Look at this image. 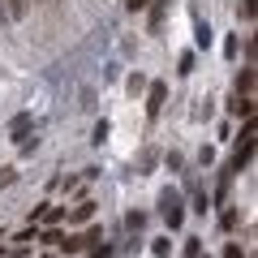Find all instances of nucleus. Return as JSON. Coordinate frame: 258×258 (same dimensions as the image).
Returning <instances> with one entry per match:
<instances>
[{
    "instance_id": "f257e3e1",
    "label": "nucleus",
    "mask_w": 258,
    "mask_h": 258,
    "mask_svg": "<svg viewBox=\"0 0 258 258\" xmlns=\"http://www.w3.org/2000/svg\"><path fill=\"white\" fill-rule=\"evenodd\" d=\"M249 155H254V125L241 129V147H237V155H232V172H241V168L249 164Z\"/></svg>"
},
{
    "instance_id": "f03ea898",
    "label": "nucleus",
    "mask_w": 258,
    "mask_h": 258,
    "mask_svg": "<svg viewBox=\"0 0 258 258\" xmlns=\"http://www.w3.org/2000/svg\"><path fill=\"white\" fill-rule=\"evenodd\" d=\"M164 215H168V224H172V228H181V198H176V194H164Z\"/></svg>"
},
{
    "instance_id": "7ed1b4c3",
    "label": "nucleus",
    "mask_w": 258,
    "mask_h": 258,
    "mask_svg": "<svg viewBox=\"0 0 258 258\" xmlns=\"http://www.w3.org/2000/svg\"><path fill=\"white\" fill-rule=\"evenodd\" d=\"M5 13H9V22H22L30 13V0H5Z\"/></svg>"
},
{
    "instance_id": "20e7f679",
    "label": "nucleus",
    "mask_w": 258,
    "mask_h": 258,
    "mask_svg": "<svg viewBox=\"0 0 258 258\" xmlns=\"http://www.w3.org/2000/svg\"><path fill=\"white\" fill-rule=\"evenodd\" d=\"M91 215H95V203L86 198V203H78V207H74V215H69V224H86Z\"/></svg>"
},
{
    "instance_id": "39448f33",
    "label": "nucleus",
    "mask_w": 258,
    "mask_h": 258,
    "mask_svg": "<svg viewBox=\"0 0 258 258\" xmlns=\"http://www.w3.org/2000/svg\"><path fill=\"white\" fill-rule=\"evenodd\" d=\"M64 249H69V254H82L86 245H91V232H78V237H69V241H60Z\"/></svg>"
},
{
    "instance_id": "423d86ee",
    "label": "nucleus",
    "mask_w": 258,
    "mask_h": 258,
    "mask_svg": "<svg viewBox=\"0 0 258 258\" xmlns=\"http://www.w3.org/2000/svg\"><path fill=\"white\" fill-rule=\"evenodd\" d=\"M164 95H168V91H164V82H155V86H151V103H147V112H151V116H155V112L164 108Z\"/></svg>"
},
{
    "instance_id": "0eeeda50",
    "label": "nucleus",
    "mask_w": 258,
    "mask_h": 258,
    "mask_svg": "<svg viewBox=\"0 0 258 258\" xmlns=\"http://www.w3.org/2000/svg\"><path fill=\"white\" fill-rule=\"evenodd\" d=\"M249 91H254V74H249V69H241V78H237V95H241V99H249Z\"/></svg>"
},
{
    "instance_id": "6e6552de",
    "label": "nucleus",
    "mask_w": 258,
    "mask_h": 258,
    "mask_svg": "<svg viewBox=\"0 0 258 258\" xmlns=\"http://www.w3.org/2000/svg\"><path fill=\"white\" fill-rule=\"evenodd\" d=\"M60 207H43V211H39V224H47V228H56V224H60Z\"/></svg>"
},
{
    "instance_id": "1a4fd4ad",
    "label": "nucleus",
    "mask_w": 258,
    "mask_h": 258,
    "mask_svg": "<svg viewBox=\"0 0 258 258\" xmlns=\"http://www.w3.org/2000/svg\"><path fill=\"white\" fill-rule=\"evenodd\" d=\"M228 108L237 112V116H254V99H241V95H237V99L228 103Z\"/></svg>"
},
{
    "instance_id": "9d476101",
    "label": "nucleus",
    "mask_w": 258,
    "mask_h": 258,
    "mask_svg": "<svg viewBox=\"0 0 258 258\" xmlns=\"http://www.w3.org/2000/svg\"><path fill=\"white\" fill-rule=\"evenodd\" d=\"M26 134H30V116H26V112H22V116L13 120V138H26Z\"/></svg>"
},
{
    "instance_id": "9b49d317",
    "label": "nucleus",
    "mask_w": 258,
    "mask_h": 258,
    "mask_svg": "<svg viewBox=\"0 0 258 258\" xmlns=\"http://www.w3.org/2000/svg\"><path fill=\"white\" fill-rule=\"evenodd\" d=\"M185 258H203V245H198V237L185 241Z\"/></svg>"
},
{
    "instance_id": "f8f14e48",
    "label": "nucleus",
    "mask_w": 258,
    "mask_h": 258,
    "mask_svg": "<svg viewBox=\"0 0 258 258\" xmlns=\"http://www.w3.org/2000/svg\"><path fill=\"white\" fill-rule=\"evenodd\" d=\"M241 18H245V22L254 18V0H241Z\"/></svg>"
},
{
    "instance_id": "ddd939ff",
    "label": "nucleus",
    "mask_w": 258,
    "mask_h": 258,
    "mask_svg": "<svg viewBox=\"0 0 258 258\" xmlns=\"http://www.w3.org/2000/svg\"><path fill=\"white\" fill-rule=\"evenodd\" d=\"M224 258H245V254H241V245H228V249H224Z\"/></svg>"
},
{
    "instance_id": "4468645a",
    "label": "nucleus",
    "mask_w": 258,
    "mask_h": 258,
    "mask_svg": "<svg viewBox=\"0 0 258 258\" xmlns=\"http://www.w3.org/2000/svg\"><path fill=\"white\" fill-rule=\"evenodd\" d=\"M0 185H13V168H5V172H0Z\"/></svg>"
},
{
    "instance_id": "2eb2a0df",
    "label": "nucleus",
    "mask_w": 258,
    "mask_h": 258,
    "mask_svg": "<svg viewBox=\"0 0 258 258\" xmlns=\"http://www.w3.org/2000/svg\"><path fill=\"white\" fill-rule=\"evenodd\" d=\"M147 5H151V0H129V9H134V13H138V9H147Z\"/></svg>"
},
{
    "instance_id": "dca6fc26",
    "label": "nucleus",
    "mask_w": 258,
    "mask_h": 258,
    "mask_svg": "<svg viewBox=\"0 0 258 258\" xmlns=\"http://www.w3.org/2000/svg\"><path fill=\"white\" fill-rule=\"evenodd\" d=\"M91 258H108V245H103V249H95V254Z\"/></svg>"
},
{
    "instance_id": "f3484780",
    "label": "nucleus",
    "mask_w": 258,
    "mask_h": 258,
    "mask_svg": "<svg viewBox=\"0 0 258 258\" xmlns=\"http://www.w3.org/2000/svg\"><path fill=\"white\" fill-rule=\"evenodd\" d=\"M0 22H9V13H5V0H0Z\"/></svg>"
}]
</instances>
